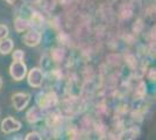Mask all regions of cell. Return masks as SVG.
<instances>
[{"mask_svg": "<svg viewBox=\"0 0 156 140\" xmlns=\"http://www.w3.org/2000/svg\"><path fill=\"white\" fill-rule=\"evenodd\" d=\"M9 75L14 81H22L27 75V66L23 61H13L9 66Z\"/></svg>", "mask_w": 156, "mask_h": 140, "instance_id": "obj_1", "label": "cell"}, {"mask_svg": "<svg viewBox=\"0 0 156 140\" xmlns=\"http://www.w3.org/2000/svg\"><path fill=\"white\" fill-rule=\"evenodd\" d=\"M30 102V95L27 92H16L12 97V104L16 111L25 110Z\"/></svg>", "mask_w": 156, "mask_h": 140, "instance_id": "obj_2", "label": "cell"}, {"mask_svg": "<svg viewBox=\"0 0 156 140\" xmlns=\"http://www.w3.org/2000/svg\"><path fill=\"white\" fill-rule=\"evenodd\" d=\"M28 84L32 88H40L43 83V74L40 68H33L29 70L27 76Z\"/></svg>", "mask_w": 156, "mask_h": 140, "instance_id": "obj_3", "label": "cell"}, {"mask_svg": "<svg viewBox=\"0 0 156 140\" xmlns=\"http://www.w3.org/2000/svg\"><path fill=\"white\" fill-rule=\"evenodd\" d=\"M21 123L19 120L14 119L12 117H7L2 120L1 123V132L5 134L8 133H13V132H16L21 128Z\"/></svg>", "mask_w": 156, "mask_h": 140, "instance_id": "obj_4", "label": "cell"}, {"mask_svg": "<svg viewBox=\"0 0 156 140\" xmlns=\"http://www.w3.org/2000/svg\"><path fill=\"white\" fill-rule=\"evenodd\" d=\"M23 42L28 47H36L41 42V33L36 29H30L23 35Z\"/></svg>", "mask_w": 156, "mask_h": 140, "instance_id": "obj_5", "label": "cell"}, {"mask_svg": "<svg viewBox=\"0 0 156 140\" xmlns=\"http://www.w3.org/2000/svg\"><path fill=\"white\" fill-rule=\"evenodd\" d=\"M41 118H42V107L34 106L27 112V120H28V123H30V124L39 121Z\"/></svg>", "mask_w": 156, "mask_h": 140, "instance_id": "obj_6", "label": "cell"}, {"mask_svg": "<svg viewBox=\"0 0 156 140\" xmlns=\"http://www.w3.org/2000/svg\"><path fill=\"white\" fill-rule=\"evenodd\" d=\"M14 48V42L12 39L5 38L2 40H0V54L1 55H8L13 50Z\"/></svg>", "mask_w": 156, "mask_h": 140, "instance_id": "obj_7", "label": "cell"}, {"mask_svg": "<svg viewBox=\"0 0 156 140\" xmlns=\"http://www.w3.org/2000/svg\"><path fill=\"white\" fill-rule=\"evenodd\" d=\"M30 27V21L25 18H16L14 21V28L18 33H22Z\"/></svg>", "mask_w": 156, "mask_h": 140, "instance_id": "obj_8", "label": "cell"}, {"mask_svg": "<svg viewBox=\"0 0 156 140\" xmlns=\"http://www.w3.org/2000/svg\"><path fill=\"white\" fill-rule=\"evenodd\" d=\"M12 57H13V61H23V59H25V53L21 49H16L12 54Z\"/></svg>", "mask_w": 156, "mask_h": 140, "instance_id": "obj_9", "label": "cell"}, {"mask_svg": "<svg viewBox=\"0 0 156 140\" xmlns=\"http://www.w3.org/2000/svg\"><path fill=\"white\" fill-rule=\"evenodd\" d=\"M8 34H9L8 27H7L6 25H0V40H2V39L7 38Z\"/></svg>", "mask_w": 156, "mask_h": 140, "instance_id": "obj_10", "label": "cell"}, {"mask_svg": "<svg viewBox=\"0 0 156 140\" xmlns=\"http://www.w3.org/2000/svg\"><path fill=\"white\" fill-rule=\"evenodd\" d=\"M26 140H30V139H42V137L40 135L39 133H36V132H30V133H28L26 135V138H25Z\"/></svg>", "mask_w": 156, "mask_h": 140, "instance_id": "obj_11", "label": "cell"}, {"mask_svg": "<svg viewBox=\"0 0 156 140\" xmlns=\"http://www.w3.org/2000/svg\"><path fill=\"white\" fill-rule=\"evenodd\" d=\"M6 1L8 2V4H14V2L16 1V0H6Z\"/></svg>", "mask_w": 156, "mask_h": 140, "instance_id": "obj_12", "label": "cell"}, {"mask_svg": "<svg viewBox=\"0 0 156 140\" xmlns=\"http://www.w3.org/2000/svg\"><path fill=\"white\" fill-rule=\"evenodd\" d=\"M1 87H2V78L0 77V89H1Z\"/></svg>", "mask_w": 156, "mask_h": 140, "instance_id": "obj_13", "label": "cell"}]
</instances>
